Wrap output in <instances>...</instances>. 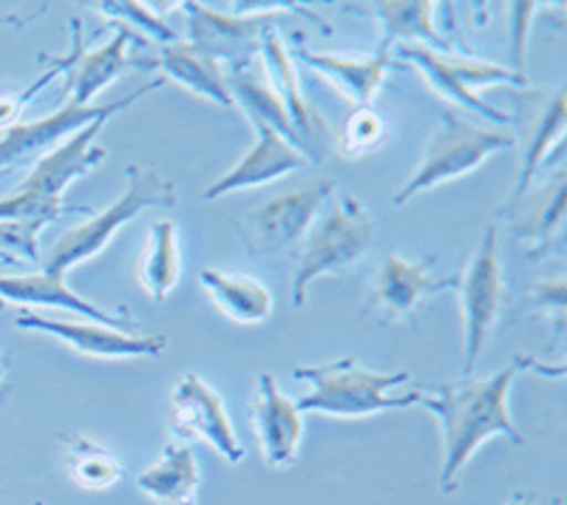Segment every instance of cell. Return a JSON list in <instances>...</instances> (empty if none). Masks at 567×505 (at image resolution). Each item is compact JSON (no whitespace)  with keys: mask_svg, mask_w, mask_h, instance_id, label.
I'll list each match as a JSON object with an SVG mask.
<instances>
[{"mask_svg":"<svg viewBox=\"0 0 567 505\" xmlns=\"http://www.w3.org/2000/svg\"><path fill=\"white\" fill-rule=\"evenodd\" d=\"M516 125L523 131V171H519V179H516L514 199H523L525 194H530V185L536 182V174L545 163H548L550 148H556L565 134L567 123V94L565 91H516Z\"/></svg>","mask_w":567,"mask_h":505,"instance_id":"obj_15","label":"cell"},{"mask_svg":"<svg viewBox=\"0 0 567 505\" xmlns=\"http://www.w3.org/2000/svg\"><path fill=\"white\" fill-rule=\"evenodd\" d=\"M398 54L406 63H412L414 69L425 74V83L432 85L437 94H443L445 100L452 103L465 105V109L477 111L483 117L496 120V123H514L511 114L494 109L488 100L480 97V89L485 85H528V78L523 74L503 69V65L485 63V60L468 58V54L457 52H437V49H425V45H398Z\"/></svg>","mask_w":567,"mask_h":505,"instance_id":"obj_8","label":"cell"},{"mask_svg":"<svg viewBox=\"0 0 567 505\" xmlns=\"http://www.w3.org/2000/svg\"><path fill=\"white\" fill-rule=\"evenodd\" d=\"M182 259H179V236L171 219L151 221L148 239L140 259V281L154 298L156 305L165 301L179 285Z\"/></svg>","mask_w":567,"mask_h":505,"instance_id":"obj_27","label":"cell"},{"mask_svg":"<svg viewBox=\"0 0 567 505\" xmlns=\"http://www.w3.org/2000/svg\"><path fill=\"white\" fill-rule=\"evenodd\" d=\"M65 446H69L71 477L83 488L103 492V488H111L116 480L123 477V463L116 461L109 449L100 446L97 441L71 434V437H65Z\"/></svg>","mask_w":567,"mask_h":505,"instance_id":"obj_28","label":"cell"},{"mask_svg":"<svg viewBox=\"0 0 567 505\" xmlns=\"http://www.w3.org/2000/svg\"><path fill=\"white\" fill-rule=\"evenodd\" d=\"M565 279L539 281L525 298V310H536L539 316H554L556 332L565 330Z\"/></svg>","mask_w":567,"mask_h":505,"instance_id":"obj_32","label":"cell"},{"mask_svg":"<svg viewBox=\"0 0 567 505\" xmlns=\"http://www.w3.org/2000/svg\"><path fill=\"white\" fill-rule=\"evenodd\" d=\"M171 429L179 441H202L213 446L227 463H241L245 457V446L233 432L225 403L196 372H187L174 387Z\"/></svg>","mask_w":567,"mask_h":505,"instance_id":"obj_13","label":"cell"},{"mask_svg":"<svg viewBox=\"0 0 567 505\" xmlns=\"http://www.w3.org/2000/svg\"><path fill=\"white\" fill-rule=\"evenodd\" d=\"M3 307H7V301H0V310H3Z\"/></svg>","mask_w":567,"mask_h":505,"instance_id":"obj_37","label":"cell"},{"mask_svg":"<svg viewBox=\"0 0 567 505\" xmlns=\"http://www.w3.org/2000/svg\"><path fill=\"white\" fill-rule=\"evenodd\" d=\"M252 423H256L258 443H261L265 461L270 466H287V463L296 461L303 437V415L298 412L296 401L284 395L270 372H261V378H258Z\"/></svg>","mask_w":567,"mask_h":505,"instance_id":"obj_20","label":"cell"},{"mask_svg":"<svg viewBox=\"0 0 567 505\" xmlns=\"http://www.w3.org/2000/svg\"><path fill=\"white\" fill-rule=\"evenodd\" d=\"M18 327L27 332H49L69 343L74 352L91 358H156L168 347V336H134L94 321H58L38 312H20Z\"/></svg>","mask_w":567,"mask_h":505,"instance_id":"obj_17","label":"cell"},{"mask_svg":"<svg viewBox=\"0 0 567 505\" xmlns=\"http://www.w3.org/2000/svg\"><path fill=\"white\" fill-rule=\"evenodd\" d=\"M165 78L151 80L148 85L136 89L134 94L123 100H114V103L103 105H63L54 114L43 120H34V123H18L9 131H3L0 136V174L14 168H29V165H38L45 154H52L60 143H65L71 134H78L80 128H85L89 123L100 117H114L120 111H125L128 105H134L136 100L151 94V91L162 89Z\"/></svg>","mask_w":567,"mask_h":505,"instance_id":"obj_10","label":"cell"},{"mask_svg":"<svg viewBox=\"0 0 567 505\" xmlns=\"http://www.w3.org/2000/svg\"><path fill=\"white\" fill-rule=\"evenodd\" d=\"M378 239V221L352 194H332L327 216L312 230L292 276V307L307 305V290L327 272H341L361 259Z\"/></svg>","mask_w":567,"mask_h":505,"instance_id":"obj_5","label":"cell"},{"mask_svg":"<svg viewBox=\"0 0 567 505\" xmlns=\"http://www.w3.org/2000/svg\"><path fill=\"white\" fill-rule=\"evenodd\" d=\"M454 276L445 279L434 272V261H412L400 252H386L369 279L367 316L378 318L381 324L409 321L417 327L429 301L440 292L454 290Z\"/></svg>","mask_w":567,"mask_h":505,"instance_id":"obj_11","label":"cell"},{"mask_svg":"<svg viewBox=\"0 0 567 505\" xmlns=\"http://www.w3.org/2000/svg\"><path fill=\"white\" fill-rule=\"evenodd\" d=\"M361 14L378 18L383 23V43L394 45H425L437 52H454V43L432 27L434 3L429 0H389V3H358Z\"/></svg>","mask_w":567,"mask_h":505,"instance_id":"obj_24","label":"cell"},{"mask_svg":"<svg viewBox=\"0 0 567 505\" xmlns=\"http://www.w3.org/2000/svg\"><path fill=\"white\" fill-rule=\"evenodd\" d=\"M111 117H100L71 134L65 143H60L52 154H45L27 182L20 185L18 194L0 199V221H38V225H52L63 214V194L71 182L91 174L103 163L105 148L97 145L100 131L105 128Z\"/></svg>","mask_w":567,"mask_h":505,"instance_id":"obj_4","label":"cell"},{"mask_svg":"<svg viewBox=\"0 0 567 505\" xmlns=\"http://www.w3.org/2000/svg\"><path fill=\"white\" fill-rule=\"evenodd\" d=\"M499 214L516 219V236L528 247L530 259L548 256L550 247L561 241L565 227V168H556L536 196L525 194L523 199L508 202Z\"/></svg>","mask_w":567,"mask_h":505,"instance_id":"obj_21","label":"cell"},{"mask_svg":"<svg viewBox=\"0 0 567 505\" xmlns=\"http://www.w3.org/2000/svg\"><path fill=\"white\" fill-rule=\"evenodd\" d=\"M151 65L162 69L165 80H176L179 85L190 89L199 97L210 100V103L221 105V109H230L233 105L225 65L219 60H213L210 54L199 52L196 45L185 43V40L159 45V54L151 60Z\"/></svg>","mask_w":567,"mask_h":505,"instance_id":"obj_23","label":"cell"},{"mask_svg":"<svg viewBox=\"0 0 567 505\" xmlns=\"http://www.w3.org/2000/svg\"><path fill=\"white\" fill-rule=\"evenodd\" d=\"M514 145L516 140L511 134L480 128V125L468 123L454 111H445L443 123L429 140V148H425L414 176L394 194V205H406L412 196L423 194V190L437 188L443 182L460 179V176L480 168L488 156L499 154V151H511Z\"/></svg>","mask_w":567,"mask_h":505,"instance_id":"obj_6","label":"cell"},{"mask_svg":"<svg viewBox=\"0 0 567 505\" xmlns=\"http://www.w3.org/2000/svg\"><path fill=\"white\" fill-rule=\"evenodd\" d=\"M136 34L131 29L120 27L114 40H109L100 49H85L83 27L80 20H71V52L65 58H49V63L65 74V91L71 94V105H91L100 91L109 89L128 65H140L128 54V43Z\"/></svg>","mask_w":567,"mask_h":505,"instance_id":"obj_14","label":"cell"},{"mask_svg":"<svg viewBox=\"0 0 567 505\" xmlns=\"http://www.w3.org/2000/svg\"><path fill=\"white\" fill-rule=\"evenodd\" d=\"M508 505H561L559 497H545L542 492H516Z\"/></svg>","mask_w":567,"mask_h":505,"instance_id":"obj_34","label":"cell"},{"mask_svg":"<svg viewBox=\"0 0 567 505\" xmlns=\"http://www.w3.org/2000/svg\"><path fill=\"white\" fill-rule=\"evenodd\" d=\"M298 381L312 383L310 395L296 403L298 412H323L336 418H367L386 409H406L423 401V392L414 389L409 395H394V389L412 381V372H374L347 355L321 367H296Z\"/></svg>","mask_w":567,"mask_h":505,"instance_id":"obj_2","label":"cell"},{"mask_svg":"<svg viewBox=\"0 0 567 505\" xmlns=\"http://www.w3.org/2000/svg\"><path fill=\"white\" fill-rule=\"evenodd\" d=\"M7 375H9V358L0 352V383L7 381Z\"/></svg>","mask_w":567,"mask_h":505,"instance_id":"obj_36","label":"cell"},{"mask_svg":"<svg viewBox=\"0 0 567 505\" xmlns=\"http://www.w3.org/2000/svg\"><path fill=\"white\" fill-rule=\"evenodd\" d=\"M136 486L162 505H196L202 472L194 449L168 443L162 452V461L136 477Z\"/></svg>","mask_w":567,"mask_h":505,"instance_id":"obj_25","label":"cell"},{"mask_svg":"<svg viewBox=\"0 0 567 505\" xmlns=\"http://www.w3.org/2000/svg\"><path fill=\"white\" fill-rule=\"evenodd\" d=\"M296 52L303 63L312 65L316 72H321L329 83H336L354 105H372L374 94L381 91L389 65H392V45L386 43H381V49L372 58L310 52L303 45H298Z\"/></svg>","mask_w":567,"mask_h":505,"instance_id":"obj_22","label":"cell"},{"mask_svg":"<svg viewBox=\"0 0 567 505\" xmlns=\"http://www.w3.org/2000/svg\"><path fill=\"white\" fill-rule=\"evenodd\" d=\"M125 179H128V188L114 205L103 210V214L91 216L83 225L71 227L54 241L45 256H40V267L49 276H63L78 267L80 261L94 259L97 252H103L109 247V241L114 239L131 219L148 208H174L179 202V190L171 179L159 174V171H151L145 165H128L125 168Z\"/></svg>","mask_w":567,"mask_h":505,"instance_id":"obj_3","label":"cell"},{"mask_svg":"<svg viewBox=\"0 0 567 505\" xmlns=\"http://www.w3.org/2000/svg\"><path fill=\"white\" fill-rule=\"evenodd\" d=\"M199 281L219 305V310L239 324H265L272 316L270 290L247 272L202 270Z\"/></svg>","mask_w":567,"mask_h":505,"instance_id":"obj_26","label":"cell"},{"mask_svg":"<svg viewBox=\"0 0 567 505\" xmlns=\"http://www.w3.org/2000/svg\"><path fill=\"white\" fill-rule=\"evenodd\" d=\"M545 372L559 378L565 372L561 363L548 367L536 355H516L505 370L494 372L491 378H463L454 383H437L423 387V406L434 412L443 426V472L440 486L445 494L457 488V477L465 463L477 454L488 437H508L514 446H523L525 434L516 429L511 418V383L519 372Z\"/></svg>","mask_w":567,"mask_h":505,"instance_id":"obj_1","label":"cell"},{"mask_svg":"<svg viewBox=\"0 0 567 505\" xmlns=\"http://www.w3.org/2000/svg\"><path fill=\"white\" fill-rule=\"evenodd\" d=\"M338 190V179H318L312 185L272 196L236 219L245 247L252 256H272L310 234L321 208Z\"/></svg>","mask_w":567,"mask_h":505,"instance_id":"obj_9","label":"cell"},{"mask_svg":"<svg viewBox=\"0 0 567 505\" xmlns=\"http://www.w3.org/2000/svg\"><path fill=\"white\" fill-rule=\"evenodd\" d=\"M100 12L111 14L114 20H123V27L131 29L134 34H145V38L156 40L159 45L179 43V32L168 27L148 3L140 0H116V3H100Z\"/></svg>","mask_w":567,"mask_h":505,"instance_id":"obj_30","label":"cell"},{"mask_svg":"<svg viewBox=\"0 0 567 505\" xmlns=\"http://www.w3.org/2000/svg\"><path fill=\"white\" fill-rule=\"evenodd\" d=\"M187 29L190 40L199 52L210 54L213 60L227 63L230 69H247L252 54L261 52V38L267 29L276 27V12H252V14H225L216 9L199 7V3H185Z\"/></svg>","mask_w":567,"mask_h":505,"instance_id":"obj_12","label":"cell"},{"mask_svg":"<svg viewBox=\"0 0 567 505\" xmlns=\"http://www.w3.org/2000/svg\"><path fill=\"white\" fill-rule=\"evenodd\" d=\"M40 14V12H34ZM34 14H0V27H27Z\"/></svg>","mask_w":567,"mask_h":505,"instance_id":"obj_35","label":"cell"},{"mask_svg":"<svg viewBox=\"0 0 567 505\" xmlns=\"http://www.w3.org/2000/svg\"><path fill=\"white\" fill-rule=\"evenodd\" d=\"M0 301L12 305H38V307H58V310H71L78 316L89 318L94 324L111 327V330H128L134 327L131 312H109L94 301H85L83 296L65 285L63 276H49V272H23V276H0Z\"/></svg>","mask_w":567,"mask_h":505,"instance_id":"obj_19","label":"cell"},{"mask_svg":"<svg viewBox=\"0 0 567 505\" xmlns=\"http://www.w3.org/2000/svg\"><path fill=\"white\" fill-rule=\"evenodd\" d=\"M454 290L460 292L465 321V361L463 375L471 378L477 370L485 343L494 338L499 318L505 310V279H503V256H499V236L496 225L485 227L483 241L477 250L468 252L463 270L454 276Z\"/></svg>","mask_w":567,"mask_h":505,"instance_id":"obj_7","label":"cell"},{"mask_svg":"<svg viewBox=\"0 0 567 505\" xmlns=\"http://www.w3.org/2000/svg\"><path fill=\"white\" fill-rule=\"evenodd\" d=\"M389 136V120L374 105H354L338 131V151L347 159H361L383 145Z\"/></svg>","mask_w":567,"mask_h":505,"instance_id":"obj_29","label":"cell"},{"mask_svg":"<svg viewBox=\"0 0 567 505\" xmlns=\"http://www.w3.org/2000/svg\"><path fill=\"white\" fill-rule=\"evenodd\" d=\"M256 145H252L250 154H245L239 163L233 165L219 182H213L210 188L202 194V199L213 202L219 196L233 194V190H245V188H258V185H267V182H276L281 176L292 174V171L310 168V156L298 151L296 145L287 143L278 131H272L270 125L256 123Z\"/></svg>","mask_w":567,"mask_h":505,"instance_id":"obj_18","label":"cell"},{"mask_svg":"<svg viewBox=\"0 0 567 505\" xmlns=\"http://www.w3.org/2000/svg\"><path fill=\"white\" fill-rule=\"evenodd\" d=\"M258 54L265 58L267 74H270L267 83L272 85V91H276L278 100H281L284 109H287V114H290L292 125H296L298 136H301L303 148H307V156L312 159V165L323 163L327 148L332 145V128H329L327 117H323L321 111L303 97V91L298 89V74L296 65H292V54L287 52V45H284L276 27L265 32V38H261V52Z\"/></svg>","mask_w":567,"mask_h":505,"instance_id":"obj_16","label":"cell"},{"mask_svg":"<svg viewBox=\"0 0 567 505\" xmlns=\"http://www.w3.org/2000/svg\"><path fill=\"white\" fill-rule=\"evenodd\" d=\"M58 69H49V72L45 74H40L38 80H34L32 85H29L27 91H20V94H12V97H0V131H9L12 128V125H18L20 123V114H23V109H27L29 105V100L34 97V94H38L40 89H43V85H49L52 83L54 78H58Z\"/></svg>","mask_w":567,"mask_h":505,"instance_id":"obj_33","label":"cell"},{"mask_svg":"<svg viewBox=\"0 0 567 505\" xmlns=\"http://www.w3.org/2000/svg\"><path fill=\"white\" fill-rule=\"evenodd\" d=\"M40 230H43V225H38V221H0V261L9 267L40 265Z\"/></svg>","mask_w":567,"mask_h":505,"instance_id":"obj_31","label":"cell"}]
</instances>
